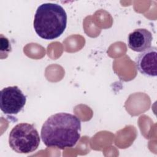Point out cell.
Returning <instances> with one entry per match:
<instances>
[{
	"instance_id": "obj_1",
	"label": "cell",
	"mask_w": 157,
	"mask_h": 157,
	"mask_svg": "<svg viewBox=\"0 0 157 157\" xmlns=\"http://www.w3.org/2000/svg\"><path fill=\"white\" fill-rule=\"evenodd\" d=\"M80 131L81 121L77 116L60 112L44 122L40 137L45 146L64 150L75 145L80 138Z\"/></svg>"
},
{
	"instance_id": "obj_5",
	"label": "cell",
	"mask_w": 157,
	"mask_h": 157,
	"mask_svg": "<svg viewBox=\"0 0 157 157\" xmlns=\"http://www.w3.org/2000/svg\"><path fill=\"white\" fill-rule=\"evenodd\" d=\"M138 71L144 75L153 77L157 75V48L151 47L142 52L136 59Z\"/></svg>"
},
{
	"instance_id": "obj_4",
	"label": "cell",
	"mask_w": 157,
	"mask_h": 157,
	"mask_svg": "<svg viewBox=\"0 0 157 157\" xmlns=\"http://www.w3.org/2000/svg\"><path fill=\"white\" fill-rule=\"evenodd\" d=\"M26 96L17 86L3 88L0 94V108L7 115H16L24 107Z\"/></svg>"
},
{
	"instance_id": "obj_6",
	"label": "cell",
	"mask_w": 157,
	"mask_h": 157,
	"mask_svg": "<svg viewBox=\"0 0 157 157\" xmlns=\"http://www.w3.org/2000/svg\"><path fill=\"white\" fill-rule=\"evenodd\" d=\"M152 34L145 28H138L129 33L128 44L129 48L137 52H142L151 46Z\"/></svg>"
},
{
	"instance_id": "obj_2",
	"label": "cell",
	"mask_w": 157,
	"mask_h": 157,
	"mask_svg": "<svg viewBox=\"0 0 157 157\" xmlns=\"http://www.w3.org/2000/svg\"><path fill=\"white\" fill-rule=\"evenodd\" d=\"M67 14L58 4L44 3L35 13L33 26L36 34L45 40L59 37L66 29Z\"/></svg>"
},
{
	"instance_id": "obj_3",
	"label": "cell",
	"mask_w": 157,
	"mask_h": 157,
	"mask_svg": "<svg viewBox=\"0 0 157 157\" xmlns=\"http://www.w3.org/2000/svg\"><path fill=\"white\" fill-rule=\"evenodd\" d=\"M9 144L10 147L17 153H32L40 144L39 134L33 124L18 123L10 132Z\"/></svg>"
}]
</instances>
